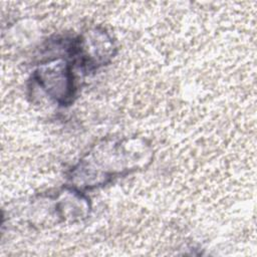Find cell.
<instances>
[{
	"label": "cell",
	"instance_id": "6da1fadb",
	"mask_svg": "<svg viewBox=\"0 0 257 257\" xmlns=\"http://www.w3.org/2000/svg\"><path fill=\"white\" fill-rule=\"evenodd\" d=\"M152 147L140 138H107L93 145L68 173L69 186L82 192L147 168Z\"/></svg>",
	"mask_w": 257,
	"mask_h": 257
},
{
	"label": "cell",
	"instance_id": "7a4b0ae2",
	"mask_svg": "<svg viewBox=\"0 0 257 257\" xmlns=\"http://www.w3.org/2000/svg\"><path fill=\"white\" fill-rule=\"evenodd\" d=\"M38 64L32 72V87L36 86L59 105H68L75 96L73 63L64 55H54Z\"/></svg>",
	"mask_w": 257,
	"mask_h": 257
},
{
	"label": "cell",
	"instance_id": "3957f363",
	"mask_svg": "<svg viewBox=\"0 0 257 257\" xmlns=\"http://www.w3.org/2000/svg\"><path fill=\"white\" fill-rule=\"evenodd\" d=\"M116 46L111 36L101 28H92L68 39L66 57L84 70L97 69L113 58Z\"/></svg>",
	"mask_w": 257,
	"mask_h": 257
}]
</instances>
